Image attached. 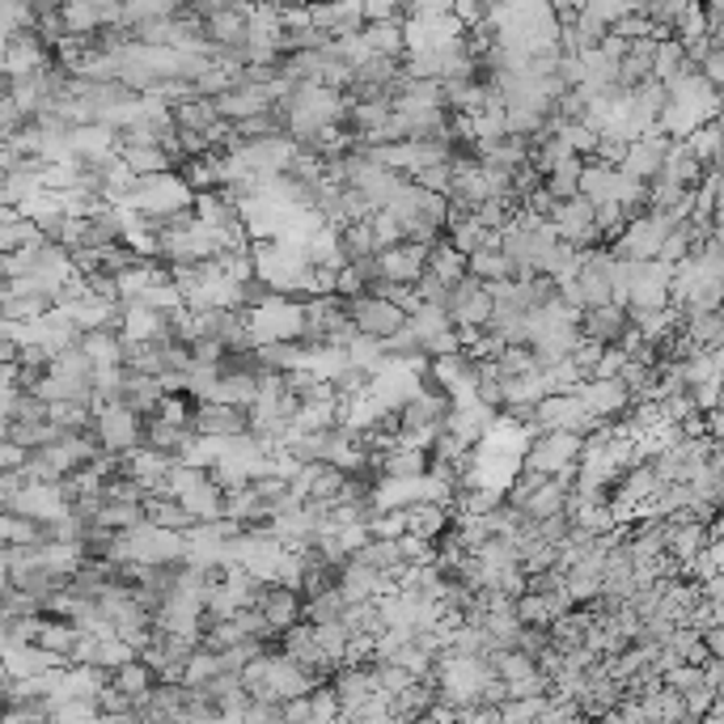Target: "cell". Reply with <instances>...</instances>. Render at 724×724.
Returning <instances> with one entry per match:
<instances>
[{
    "instance_id": "44dd1931",
    "label": "cell",
    "mask_w": 724,
    "mask_h": 724,
    "mask_svg": "<svg viewBox=\"0 0 724 724\" xmlns=\"http://www.w3.org/2000/svg\"><path fill=\"white\" fill-rule=\"evenodd\" d=\"M403 513H407V534H420V538H436L449 526V508L433 500H411L403 505Z\"/></svg>"
},
{
    "instance_id": "60d3db41",
    "label": "cell",
    "mask_w": 724,
    "mask_h": 724,
    "mask_svg": "<svg viewBox=\"0 0 724 724\" xmlns=\"http://www.w3.org/2000/svg\"><path fill=\"white\" fill-rule=\"evenodd\" d=\"M364 289H369V280H364L352 263H343L335 271V289H331V292H339V297H356V292H364Z\"/></svg>"
},
{
    "instance_id": "b9f144b4",
    "label": "cell",
    "mask_w": 724,
    "mask_h": 724,
    "mask_svg": "<svg viewBox=\"0 0 724 724\" xmlns=\"http://www.w3.org/2000/svg\"><path fill=\"white\" fill-rule=\"evenodd\" d=\"M280 721L285 724L314 721V716H310V691H306V695H289V700H280Z\"/></svg>"
},
{
    "instance_id": "4316f807",
    "label": "cell",
    "mask_w": 724,
    "mask_h": 724,
    "mask_svg": "<svg viewBox=\"0 0 724 724\" xmlns=\"http://www.w3.org/2000/svg\"><path fill=\"white\" fill-rule=\"evenodd\" d=\"M195 394H187V390H178V394H162L157 399V407H153V415L157 420H166V424H178V428H195Z\"/></svg>"
},
{
    "instance_id": "d4e9b609",
    "label": "cell",
    "mask_w": 724,
    "mask_h": 724,
    "mask_svg": "<svg viewBox=\"0 0 724 724\" xmlns=\"http://www.w3.org/2000/svg\"><path fill=\"white\" fill-rule=\"evenodd\" d=\"M580 166H585V157H577V153H563L556 166L542 174V187L556 195V199H568V195H577Z\"/></svg>"
},
{
    "instance_id": "d6a6232c",
    "label": "cell",
    "mask_w": 724,
    "mask_h": 724,
    "mask_svg": "<svg viewBox=\"0 0 724 724\" xmlns=\"http://www.w3.org/2000/svg\"><path fill=\"white\" fill-rule=\"evenodd\" d=\"M610 34H614V39H623V43H635V39H656L652 22L644 18V13H635V9L619 13V18L610 22Z\"/></svg>"
},
{
    "instance_id": "30bf717a",
    "label": "cell",
    "mask_w": 724,
    "mask_h": 724,
    "mask_svg": "<svg viewBox=\"0 0 724 724\" xmlns=\"http://www.w3.org/2000/svg\"><path fill=\"white\" fill-rule=\"evenodd\" d=\"M424 255L428 246L424 241H394L377 250V280H415L424 271Z\"/></svg>"
},
{
    "instance_id": "484cf974",
    "label": "cell",
    "mask_w": 724,
    "mask_h": 724,
    "mask_svg": "<svg viewBox=\"0 0 724 724\" xmlns=\"http://www.w3.org/2000/svg\"><path fill=\"white\" fill-rule=\"evenodd\" d=\"M178 505L187 508L192 517H199V521H213V517H220V483H213V475H208L199 487L183 492V496H178Z\"/></svg>"
},
{
    "instance_id": "ee69618b",
    "label": "cell",
    "mask_w": 724,
    "mask_h": 724,
    "mask_svg": "<svg viewBox=\"0 0 724 724\" xmlns=\"http://www.w3.org/2000/svg\"><path fill=\"white\" fill-rule=\"evenodd\" d=\"M700 640H703V649H707V656H724V628H721V623L703 628Z\"/></svg>"
},
{
    "instance_id": "9c48e42d",
    "label": "cell",
    "mask_w": 724,
    "mask_h": 724,
    "mask_svg": "<svg viewBox=\"0 0 724 724\" xmlns=\"http://www.w3.org/2000/svg\"><path fill=\"white\" fill-rule=\"evenodd\" d=\"M577 399L589 415H623L631 407V394L619 377H585L577 386Z\"/></svg>"
},
{
    "instance_id": "4fadbf2b",
    "label": "cell",
    "mask_w": 724,
    "mask_h": 724,
    "mask_svg": "<svg viewBox=\"0 0 724 724\" xmlns=\"http://www.w3.org/2000/svg\"><path fill=\"white\" fill-rule=\"evenodd\" d=\"M364 55H403V18L390 22H364L356 30Z\"/></svg>"
},
{
    "instance_id": "e0dca14e",
    "label": "cell",
    "mask_w": 724,
    "mask_h": 724,
    "mask_svg": "<svg viewBox=\"0 0 724 724\" xmlns=\"http://www.w3.org/2000/svg\"><path fill=\"white\" fill-rule=\"evenodd\" d=\"M106 682H111V686H120V691H123V695H127V700H141V695H148V691H153V682H157V674L148 670V665H145V661H141V656H127L123 665H115V670H106Z\"/></svg>"
},
{
    "instance_id": "52a82bcc",
    "label": "cell",
    "mask_w": 724,
    "mask_h": 724,
    "mask_svg": "<svg viewBox=\"0 0 724 724\" xmlns=\"http://www.w3.org/2000/svg\"><path fill=\"white\" fill-rule=\"evenodd\" d=\"M255 606H259V614L267 619V628L285 631L289 623L301 619V589L280 585V580H263L259 593H255Z\"/></svg>"
},
{
    "instance_id": "e575fe53",
    "label": "cell",
    "mask_w": 724,
    "mask_h": 724,
    "mask_svg": "<svg viewBox=\"0 0 724 724\" xmlns=\"http://www.w3.org/2000/svg\"><path fill=\"white\" fill-rule=\"evenodd\" d=\"M310 628H314L318 644L331 652L335 661H343V649H348V640H352V635H348V628H343L339 619H331V623H310Z\"/></svg>"
},
{
    "instance_id": "83f0119b",
    "label": "cell",
    "mask_w": 724,
    "mask_h": 724,
    "mask_svg": "<svg viewBox=\"0 0 724 724\" xmlns=\"http://www.w3.org/2000/svg\"><path fill=\"white\" fill-rule=\"evenodd\" d=\"M407 327H411V331H415V335H420V343H424V339H428V335H436V331H445V327H454V322H449V310H445V306H433V301H420V306H415V310H411V314H407Z\"/></svg>"
},
{
    "instance_id": "ba28073f",
    "label": "cell",
    "mask_w": 724,
    "mask_h": 724,
    "mask_svg": "<svg viewBox=\"0 0 724 724\" xmlns=\"http://www.w3.org/2000/svg\"><path fill=\"white\" fill-rule=\"evenodd\" d=\"M250 428V415L246 407H234V403H217V399H199L195 403V433L204 436H238Z\"/></svg>"
},
{
    "instance_id": "5bb4252c",
    "label": "cell",
    "mask_w": 724,
    "mask_h": 724,
    "mask_svg": "<svg viewBox=\"0 0 724 724\" xmlns=\"http://www.w3.org/2000/svg\"><path fill=\"white\" fill-rule=\"evenodd\" d=\"M199 25H204L208 43H241L246 39V9L241 4H220Z\"/></svg>"
},
{
    "instance_id": "f1b7e54d",
    "label": "cell",
    "mask_w": 724,
    "mask_h": 724,
    "mask_svg": "<svg viewBox=\"0 0 724 724\" xmlns=\"http://www.w3.org/2000/svg\"><path fill=\"white\" fill-rule=\"evenodd\" d=\"M174 174H178V183H183L192 195L213 192V187H217V169L208 166V157H183Z\"/></svg>"
},
{
    "instance_id": "277c9868",
    "label": "cell",
    "mask_w": 724,
    "mask_h": 724,
    "mask_svg": "<svg viewBox=\"0 0 724 724\" xmlns=\"http://www.w3.org/2000/svg\"><path fill=\"white\" fill-rule=\"evenodd\" d=\"M348 318H352V327L369 339H386L390 331H399L407 314L399 310V306H390L386 297H377V292H356V297H348Z\"/></svg>"
},
{
    "instance_id": "4dcf8cb0",
    "label": "cell",
    "mask_w": 724,
    "mask_h": 724,
    "mask_svg": "<svg viewBox=\"0 0 724 724\" xmlns=\"http://www.w3.org/2000/svg\"><path fill=\"white\" fill-rule=\"evenodd\" d=\"M217 674H220L217 652L195 644V649L187 652V661H183V682H187V686H204V682H213Z\"/></svg>"
},
{
    "instance_id": "7402d4cb",
    "label": "cell",
    "mask_w": 724,
    "mask_h": 724,
    "mask_svg": "<svg viewBox=\"0 0 724 724\" xmlns=\"http://www.w3.org/2000/svg\"><path fill=\"white\" fill-rule=\"evenodd\" d=\"M678 327L695 339L700 348L724 343V314L721 310H700V314H678Z\"/></svg>"
},
{
    "instance_id": "6da1fadb",
    "label": "cell",
    "mask_w": 724,
    "mask_h": 724,
    "mask_svg": "<svg viewBox=\"0 0 724 724\" xmlns=\"http://www.w3.org/2000/svg\"><path fill=\"white\" fill-rule=\"evenodd\" d=\"M301 318H306V306L285 297V292H276L271 301L246 310V327H250L255 343H267V339H301Z\"/></svg>"
},
{
    "instance_id": "d6986e66",
    "label": "cell",
    "mask_w": 724,
    "mask_h": 724,
    "mask_svg": "<svg viewBox=\"0 0 724 724\" xmlns=\"http://www.w3.org/2000/svg\"><path fill=\"white\" fill-rule=\"evenodd\" d=\"M192 208H195V220H199V225H208V229H225V225H234V220L241 217L238 204H229L217 187H213V192L192 195Z\"/></svg>"
},
{
    "instance_id": "8992f818",
    "label": "cell",
    "mask_w": 724,
    "mask_h": 724,
    "mask_svg": "<svg viewBox=\"0 0 724 724\" xmlns=\"http://www.w3.org/2000/svg\"><path fill=\"white\" fill-rule=\"evenodd\" d=\"M445 310H449V322H454V327H483L487 314H492V297H487V289L466 271V276H458V280L449 285Z\"/></svg>"
},
{
    "instance_id": "1f68e13d",
    "label": "cell",
    "mask_w": 724,
    "mask_h": 724,
    "mask_svg": "<svg viewBox=\"0 0 724 724\" xmlns=\"http://www.w3.org/2000/svg\"><path fill=\"white\" fill-rule=\"evenodd\" d=\"M310 716H314L318 724L339 721V716H343V707H339V695H335V686H331V678L310 686Z\"/></svg>"
},
{
    "instance_id": "cb8c5ba5",
    "label": "cell",
    "mask_w": 724,
    "mask_h": 724,
    "mask_svg": "<svg viewBox=\"0 0 724 724\" xmlns=\"http://www.w3.org/2000/svg\"><path fill=\"white\" fill-rule=\"evenodd\" d=\"M343 593H339V585H327V589H318V593H306L301 598V619L306 623H331L343 614Z\"/></svg>"
},
{
    "instance_id": "3957f363",
    "label": "cell",
    "mask_w": 724,
    "mask_h": 724,
    "mask_svg": "<svg viewBox=\"0 0 724 724\" xmlns=\"http://www.w3.org/2000/svg\"><path fill=\"white\" fill-rule=\"evenodd\" d=\"M141 424H145V415H136V411L123 407V403H106V407L94 411L97 445L111 449V454H127L132 445H141Z\"/></svg>"
},
{
    "instance_id": "bcb514c9",
    "label": "cell",
    "mask_w": 724,
    "mask_h": 724,
    "mask_svg": "<svg viewBox=\"0 0 724 724\" xmlns=\"http://www.w3.org/2000/svg\"><path fill=\"white\" fill-rule=\"evenodd\" d=\"M234 4H241V9H250V4H259V0H234Z\"/></svg>"
},
{
    "instance_id": "74e56055",
    "label": "cell",
    "mask_w": 724,
    "mask_h": 724,
    "mask_svg": "<svg viewBox=\"0 0 724 724\" xmlns=\"http://www.w3.org/2000/svg\"><path fill=\"white\" fill-rule=\"evenodd\" d=\"M187 352H192V364H217L225 356V343L213 335H192L187 339Z\"/></svg>"
},
{
    "instance_id": "8d00e7d4",
    "label": "cell",
    "mask_w": 724,
    "mask_h": 724,
    "mask_svg": "<svg viewBox=\"0 0 724 724\" xmlns=\"http://www.w3.org/2000/svg\"><path fill=\"white\" fill-rule=\"evenodd\" d=\"M568 530H572V517H568V513H551V517H538V521H534V534H538L542 542H551V547H559V542L568 538Z\"/></svg>"
},
{
    "instance_id": "603a6c76",
    "label": "cell",
    "mask_w": 724,
    "mask_h": 724,
    "mask_svg": "<svg viewBox=\"0 0 724 724\" xmlns=\"http://www.w3.org/2000/svg\"><path fill=\"white\" fill-rule=\"evenodd\" d=\"M682 69H695V64H686L682 43H678L674 34L656 39V43H652V81H670V76H678Z\"/></svg>"
},
{
    "instance_id": "f546056e",
    "label": "cell",
    "mask_w": 724,
    "mask_h": 724,
    "mask_svg": "<svg viewBox=\"0 0 724 724\" xmlns=\"http://www.w3.org/2000/svg\"><path fill=\"white\" fill-rule=\"evenodd\" d=\"M466 271H470L479 285H487V280H508L505 250H470V255H466Z\"/></svg>"
},
{
    "instance_id": "7c38bea8",
    "label": "cell",
    "mask_w": 724,
    "mask_h": 724,
    "mask_svg": "<svg viewBox=\"0 0 724 724\" xmlns=\"http://www.w3.org/2000/svg\"><path fill=\"white\" fill-rule=\"evenodd\" d=\"M614 187H619V166H606V162L585 157L580 178H577V192L585 195L589 204H606V199H614Z\"/></svg>"
},
{
    "instance_id": "ac0fdd59",
    "label": "cell",
    "mask_w": 724,
    "mask_h": 724,
    "mask_svg": "<svg viewBox=\"0 0 724 724\" xmlns=\"http://www.w3.org/2000/svg\"><path fill=\"white\" fill-rule=\"evenodd\" d=\"M424 271H433L436 280H445V285H454L458 276H466V255L449 246V238L441 234L436 241H428V255H424Z\"/></svg>"
},
{
    "instance_id": "5b68a950",
    "label": "cell",
    "mask_w": 724,
    "mask_h": 724,
    "mask_svg": "<svg viewBox=\"0 0 724 724\" xmlns=\"http://www.w3.org/2000/svg\"><path fill=\"white\" fill-rule=\"evenodd\" d=\"M670 136L665 132H644V136H635V141H628V148H623V162H619V169L623 174H631V178H640V183H652L656 174H661V162H665V153H670Z\"/></svg>"
},
{
    "instance_id": "d590c367",
    "label": "cell",
    "mask_w": 724,
    "mask_h": 724,
    "mask_svg": "<svg viewBox=\"0 0 724 724\" xmlns=\"http://www.w3.org/2000/svg\"><path fill=\"white\" fill-rule=\"evenodd\" d=\"M399 542V556H403V563H433V538H420V534H399L394 538Z\"/></svg>"
},
{
    "instance_id": "f35d334b",
    "label": "cell",
    "mask_w": 724,
    "mask_h": 724,
    "mask_svg": "<svg viewBox=\"0 0 724 724\" xmlns=\"http://www.w3.org/2000/svg\"><path fill=\"white\" fill-rule=\"evenodd\" d=\"M458 348H462L458 327H445V331H436V335H428L424 343H420L424 356H445V352H458Z\"/></svg>"
},
{
    "instance_id": "836d02e7",
    "label": "cell",
    "mask_w": 724,
    "mask_h": 724,
    "mask_svg": "<svg viewBox=\"0 0 724 724\" xmlns=\"http://www.w3.org/2000/svg\"><path fill=\"white\" fill-rule=\"evenodd\" d=\"M411 183L420 192H436V195H449V183H454V166L449 162H436V166H420L415 174H407Z\"/></svg>"
},
{
    "instance_id": "8fae6325",
    "label": "cell",
    "mask_w": 724,
    "mask_h": 724,
    "mask_svg": "<svg viewBox=\"0 0 724 724\" xmlns=\"http://www.w3.org/2000/svg\"><path fill=\"white\" fill-rule=\"evenodd\" d=\"M628 327V310L619 301H602V306H585L577 318V331L585 339H598V343H619Z\"/></svg>"
},
{
    "instance_id": "f6af8a7d",
    "label": "cell",
    "mask_w": 724,
    "mask_h": 724,
    "mask_svg": "<svg viewBox=\"0 0 724 724\" xmlns=\"http://www.w3.org/2000/svg\"><path fill=\"white\" fill-rule=\"evenodd\" d=\"M547 4H551V9H568V0H547Z\"/></svg>"
},
{
    "instance_id": "ab89813d",
    "label": "cell",
    "mask_w": 724,
    "mask_h": 724,
    "mask_svg": "<svg viewBox=\"0 0 724 724\" xmlns=\"http://www.w3.org/2000/svg\"><path fill=\"white\" fill-rule=\"evenodd\" d=\"M628 361V352L619 343H602V356L593 364V377H619V369Z\"/></svg>"
},
{
    "instance_id": "9a60e30c",
    "label": "cell",
    "mask_w": 724,
    "mask_h": 724,
    "mask_svg": "<svg viewBox=\"0 0 724 724\" xmlns=\"http://www.w3.org/2000/svg\"><path fill=\"white\" fill-rule=\"evenodd\" d=\"M352 559H361V563H369V568H377V572H386L394 580H403V572H407L394 538H364L361 547L352 551Z\"/></svg>"
},
{
    "instance_id": "2e32d148",
    "label": "cell",
    "mask_w": 724,
    "mask_h": 724,
    "mask_svg": "<svg viewBox=\"0 0 724 724\" xmlns=\"http://www.w3.org/2000/svg\"><path fill=\"white\" fill-rule=\"evenodd\" d=\"M141 508H145L148 526H162V530H187L192 521H199V517H192L187 508L178 505V496H153V492H145Z\"/></svg>"
},
{
    "instance_id": "7bdbcfd3",
    "label": "cell",
    "mask_w": 724,
    "mask_h": 724,
    "mask_svg": "<svg viewBox=\"0 0 724 724\" xmlns=\"http://www.w3.org/2000/svg\"><path fill=\"white\" fill-rule=\"evenodd\" d=\"M691 390V403H695V411H712L716 403H721V377H712V382H695Z\"/></svg>"
},
{
    "instance_id": "7a4b0ae2",
    "label": "cell",
    "mask_w": 724,
    "mask_h": 724,
    "mask_svg": "<svg viewBox=\"0 0 724 724\" xmlns=\"http://www.w3.org/2000/svg\"><path fill=\"white\" fill-rule=\"evenodd\" d=\"M580 458V436L568 428H547V433H534L530 445L521 449V466H534L542 475H559L568 462Z\"/></svg>"
},
{
    "instance_id": "ffe728a7",
    "label": "cell",
    "mask_w": 724,
    "mask_h": 724,
    "mask_svg": "<svg viewBox=\"0 0 724 724\" xmlns=\"http://www.w3.org/2000/svg\"><path fill=\"white\" fill-rule=\"evenodd\" d=\"M255 394H259V373H220L217 386L208 390V399L234 403V407H250Z\"/></svg>"
},
{
    "instance_id": "7dc6e473",
    "label": "cell",
    "mask_w": 724,
    "mask_h": 724,
    "mask_svg": "<svg viewBox=\"0 0 724 724\" xmlns=\"http://www.w3.org/2000/svg\"><path fill=\"white\" fill-rule=\"evenodd\" d=\"M492 4H500V9H508V4H517V0H492Z\"/></svg>"
}]
</instances>
